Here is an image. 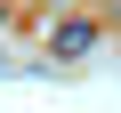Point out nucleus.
I'll use <instances>...</instances> for the list:
<instances>
[{
    "instance_id": "1",
    "label": "nucleus",
    "mask_w": 121,
    "mask_h": 113,
    "mask_svg": "<svg viewBox=\"0 0 121 113\" xmlns=\"http://www.w3.org/2000/svg\"><path fill=\"white\" fill-rule=\"evenodd\" d=\"M89 48H97V24H89V16L48 24V56H89Z\"/></svg>"
},
{
    "instance_id": "2",
    "label": "nucleus",
    "mask_w": 121,
    "mask_h": 113,
    "mask_svg": "<svg viewBox=\"0 0 121 113\" xmlns=\"http://www.w3.org/2000/svg\"><path fill=\"white\" fill-rule=\"evenodd\" d=\"M0 16H8V8H0Z\"/></svg>"
}]
</instances>
